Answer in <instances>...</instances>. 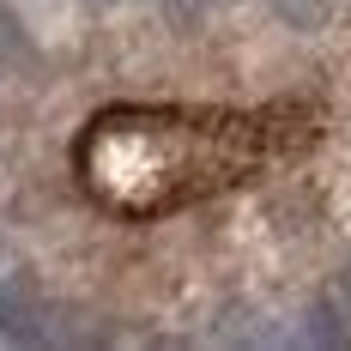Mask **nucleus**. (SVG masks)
Wrapping results in <instances>:
<instances>
[{
	"label": "nucleus",
	"instance_id": "nucleus-1",
	"mask_svg": "<svg viewBox=\"0 0 351 351\" xmlns=\"http://www.w3.org/2000/svg\"><path fill=\"white\" fill-rule=\"evenodd\" d=\"M0 339H36L31 309H25L19 297H6V291H0Z\"/></svg>",
	"mask_w": 351,
	"mask_h": 351
},
{
	"label": "nucleus",
	"instance_id": "nucleus-2",
	"mask_svg": "<svg viewBox=\"0 0 351 351\" xmlns=\"http://www.w3.org/2000/svg\"><path fill=\"white\" fill-rule=\"evenodd\" d=\"M273 6H279V19H285V25H303V31L327 19V0H273Z\"/></svg>",
	"mask_w": 351,
	"mask_h": 351
},
{
	"label": "nucleus",
	"instance_id": "nucleus-3",
	"mask_svg": "<svg viewBox=\"0 0 351 351\" xmlns=\"http://www.w3.org/2000/svg\"><path fill=\"white\" fill-rule=\"evenodd\" d=\"M212 6H224V0H170V12H176V19H206Z\"/></svg>",
	"mask_w": 351,
	"mask_h": 351
}]
</instances>
